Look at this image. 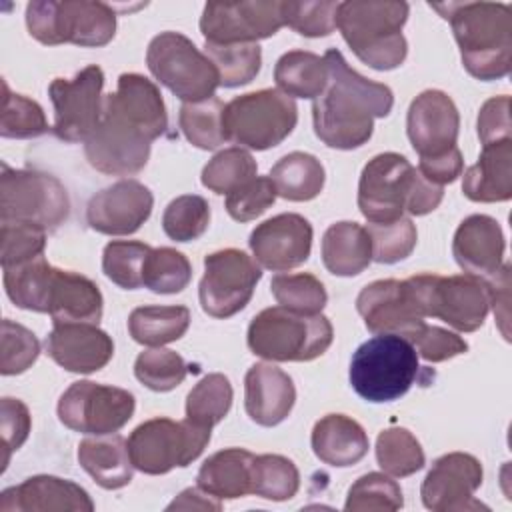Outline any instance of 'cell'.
<instances>
[{
	"mask_svg": "<svg viewBox=\"0 0 512 512\" xmlns=\"http://www.w3.org/2000/svg\"><path fill=\"white\" fill-rule=\"evenodd\" d=\"M30 428H32V420H30L28 406L18 398L4 396L0 402V432H2V448H4L2 470H6L10 454L26 442Z\"/></svg>",
	"mask_w": 512,
	"mask_h": 512,
	"instance_id": "obj_57",
	"label": "cell"
},
{
	"mask_svg": "<svg viewBox=\"0 0 512 512\" xmlns=\"http://www.w3.org/2000/svg\"><path fill=\"white\" fill-rule=\"evenodd\" d=\"M408 342L426 362H444L468 350V344L462 336L440 326H430L426 322L408 336Z\"/></svg>",
	"mask_w": 512,
	"mask_h": 512,
	"instance_id": "obj_56",
	"label": "cell"
},
{
	"mask_svg": "<svg viewBox=\"0 0 512 512\" xmlns=\"http://www.w3.org/2000/svg\"><path fill=\"white\" fill-rule=\"evenodd\" d=\"M298 122L294 98L278 88L236 96L224 104L222 126L226 140L252 150H268L288 138Z\"/></svg>",
	"mask_w": 512,
	"mask_h": 512,
	"instance_id": "obj_8",
	"label": "cell"
},
{
	"mask_svg": "<svg viewBox=\"0 0 512 512\" xmlns=\"http://www.w3.org/2000/svg\"><path fill=\"white\" fill-rule=\"evenodd\" d=\"M284 26L280 2H208L200 32L208 44H258Z\"/></svg>",
	"mask_w": 512,
	"mask_h": 512,
	"instance_id": "obj_16",
	"label": "cell"
},
{
	"mask_svg": "<svg viewBox=\"0 0 512 512\" xmlns=\"http://www.w3.org/2000/svg\"><path fill=\"white\" fill-rule=\"evenodd\" d=\"M46 354L64 370L92 374L114 356L112 338L90 322H58L46 338Z\"/></svg>",
	"mask_w": 512,
	"mask_h": 512,
	"instance_id": "obj_24",
	"label": "cell"
},
{
	"mask_svg": "<svg viewBox=\"0 0 512 512\" xmlns=\"http://www.w3.org/2000/svg\"><path fill=\"white\" fill-rule=\"evenodd\" d=\"M38 354L40 342L34 332L10 318H4L0 336V372L4 376L22 374L36 362Z\"/></svg>",
	"mask_w": 512,
	"mask_h": 512,
	"instance_id": "obj_53",
	"label": "cell"
},
{
	"mask_svg": "<svg viewBox=\"0 0 512 512\" xmlns=\"http://www.w3.org/2000/svg\"><path fill=\"white\" fill-rule=\"evenodd\" d=\"M424 316L440 318L460 332L482 328L490 306V282L472 274H416L406 278Z\"/></svg>",
	"mask_w": 512,
	"mask_h": 512,
	"instance_id": "obj_9",
	"label": "cell"
},
{
	"mask_svg": "<svg viewBox=\"0 0 512 512\" xmlns=\"http://www.w3.org/2000/svg\"><path fill=\"white\" fill-rule=\"evenodd\" d=\"M450 22L460 58L470 76L490 82L512 66V10L504 2L430 4Z\"/></svg>",
	"mask_w": 512,
	"mask_h": 512,
	"instance_id": "obj_2",
	"label": "cell"
},
{
	"mask_svg": "<svg viewBox=\"0 0 512 512\" xmlns=\"http://www.w3.org/2000/svg\"><path fill=\"white\" fill-rule=\"evenodd\" d=\"M210 224V206L198 194H184L174 198L164 214L162 228L170 240L190 242L198 240Z\"/></svg>",
	"mask_w": 512,
	"mask_h": 512,
	"instance_id": "obj_48",
	"label": "cell"
},
{
	"mask_svg": "<svg viewBox=\"0 0 512 512\" xmlns=\"http://www.w3.org/2000/svg\"><path fill=\"white\" fill-rule=\"evenodd\" d=\"M254 454L244 448H226L212 454L198 470V488L218 500L250 494Z\"/></svg>",
	"mask_w": 512,
	"mask_h": 512,
	"instance_id": "obj_33",
	"label": "cell"
},
{
	"mask_svg": "<svg viewBox=\"0 0 512 512\" xmlns=\"http://www.w3.org/2000/svg\"><path fill=\"white\" fill-rule=\"evenodd\" d=\"M504 232L496 218L472 214L460 222L452 240L456 264L472 276L492 278L502 268Z\"/></svg>",
	"mask_w": 512,
	"mask_h": 512,
	"instance_id": "obj_26",
	"label": "cell"
},
{
	"mask_svg": "<svg viewBox=\"0 0 512 512\" xmlns=\"http://www.w3.org/2000/svg\"><path fill=\"white\" fill-rule=\"evenodd\" d=\"M254 260L272 272L304 264L312 250V224L294 212L278 214L258 224L250 234Z\"/></svg>",
	"mask_w": 512,
	"mask_h": 512,
	"instance_id": "obj_20",
	"label": "cell"
},
{
	"mask_svg": "<svg viewBox=\"0 0 512 512\" xmlns=\"http://www.w3.org/2000/svg\"><path fill=\"white\" fill-rule=\"evenodd\" d=\"M356 310L374 334H396L408 340L424 324V312L406 280H376L362 288Z\"/></svg>",
	"mask_w": 512,
	"mask_h": 512,
	"instance_id": "obj_18",
	"label": "cell"
},
{
	"mask_svg": "<svg viewBox=\"0 0 512 512\" xmlns=\"http://www.w3.org/2000/svg\"><path fill=\"white\" fill-rule=\"evenodd\" d=\"M420 372L416 348L402 336L376 334L362 342L350 360L354 392L374 404L404 396Z\"/></svg>",
	"mask_w": 512,
	"mask_h": 512,
	"instance_id": "obj_6",
	"label": "cell"
},
{
	"mask_svg": "<svg viewBox=\"0 0 512 512\" xmlns=\"http://www.w3.org/2000/svg\"><path fill=\"white\" fill-rule=\"evenodd\" d=\"M484 478L482 464L466 452H448L434 460L420 496L422 504L434 512H470L488 508L474 498Z\"/></svg>",
	"mask_w": 512,
	"mask_h": 512,
	"instance_id": "obj_17",
	"label": "cell"
},
{
	"mask_svg": "<svg viewBox=\"0 0 512 512\" xmlns=\"http://www.w3.org/2000/svg\"><path fill=\"white\" fill-rule=\"evenodd\" d=\"M78 462L106 490H118L130 484L134 474L128 442L116 432L84 438L78 446Z\"/></svg>",
	"mask_w": 512,
	"mask_h": 512,
	"instance_id": "obj_30",
	"label": "cell"
},
{
	"mask_svg": "<svg viewBox=\"0 0 512 512\" xmlns=\"http://www.w3.org/2000/svg\"><path fill=\"white\" fill-rule=\"evenodd\" d=\"M368 434L346 414H326L312 428V450L318 460L334 468L358 464L368 452Z\"/></svg>",
	"mask_w": 512,
	"mask_h": 512,
	"instance_id": "obj_29",
	"label": "cell"
},
{
	"mask_svg": "<svg viewBox=\"0 0 512 512\" xmlns=\"http://www.w3.org/2000/svg\"><path fill=\"white\" fill-rule=\"evenodd\" d=\"M460 130V116L454 100L442 90L420 92L406 116V132L420 160L454 152Z\"/></svg>",
	"mask_w": 512,
	"mask_h": 512,
	"instance_id": "obj_19",
	"label": "cell"
},
{
	"mask_svg": "<svg viewBox=\"0 0 512 512\" xmlns=\"http://www.w3.org/2000/svg\"><path fill=\"white\" fill-rule=\"evenodd\" d=\"M2 252L0 262L2 268L18 266L32 258L44 254L46 248V230L26 222L6 220L2 222Z\"/></svg>",
	"mask_w": 512,
	"mask_h": 512,
	"instance_id": "obj_54",
	"label": "cell"
},
{
	"mask_svg": "<svg viewBox=\"0 0 512 512\" xmlns=\"http://www.w3.org/2000/svg\"><path fill=\"white\" fill-rule=\"evenodd\" d=\"M210 430L190 420L174 422L170 418H152L136 426L128 438V454L136 470L158 476L172 468L194 462L206 444Z\"/></svg>",
	"mask_w": 512,
	"mask_h": 512,
	"instance_id": "obj_12",
	"label": "cell"
},
{
	"mask_svg": "<svg viewBox=\"0 0 512 512\" xmlns=\"http://www.w3.org/2000/svg\"><path fill=\"white\" fill-rule=\"evenodd\" d=\"M296 402L292 378L278 366L256 362L244 378V408L252 422L276 426L288 418Z\"/></svg>",
	"mask_w": 512,
	"mask_h": 512,
	"instance_id": "obj_27",
	"label": "cell"
},
{
	"mask_svg": "<svg viewBox=\"0 0 512 512\" xmlns=\"http://www.w3.org/2000/svg\"><path fill=\"white\" fill-rule=\"evenodd\" d=\"M102 292L86 276L56 268L50 292V308L54 324L58 322H90L98 324L102 318Z\"/></svg>",
	"mask_w": 512,
	"mask_h": 512,
	"instance_id": "obj_31",
	"label": "cell"
},
{
	"mask_svg": "<svg viewBox=\"0 0 512 512\" xmlns=\"http://www.w3.org/2000/svg\"><path fill=\"white\" fill-rule=\"evenodd\" d=\"M92 512L90 494L72 480L38 474L18 486H10L0 494V512Z\"/></svg>",
	"mask_w": 512,
	"mask_h": 512,
	"instance_id": "obj_25",
	"label": "cell"
},
{
	"mask_svg": "<svg viewBox=\"0 0 512 512\" xmlns=\"http://www.w3.org/2000/svg\"><path fill=\"white\" fill-rule=\"evenodd\" d=\"M168 510H222L218 498L210 496L202 488H186L168 504Z\"/></svg>",
	"mask_w": 512,
	"mask_h": 512,
	"instance_id": "obj_59",
	"label": "cell"
},
{
	"mask_svg": "<svg viewBox=\"0 0 512 512\" xmlns=\"http://www.w3.org/2000/svg\"><path fill=\"white\" fill-rule=\"evenodd\" d=\"M404 506L402 490L396 480L380 472H368L360 476L346 496L344 508L350 512L372 510H400Z\"/></svg>",
	"mask_w": 512,
	"mask_h": 512,
	"instance_id": "obj_50",
	"label": "cell"
},
{
	"mask_svg": "<svg viewBox=\"0 0 512 512\" xmlns=\"http://www.w3.org/2000/svg\"><path fill=\"white\" fill-rule=\"evenodd\" d=\"M152 76L184 102H200L214 96L220 86L218 70L196 44L180 32H160L146 50Z\"/></svg>",
	"mask_w": 512,
	"mask_h": 512,
	"instance_id": "obj_10",
	"label": "cell"
},
{
	"mask_svg": "<svg viewBox=\"0 0 512 512\" xmlns=\"http://www.w3.org/2000/svg\"><path fill=\"white\" fill-rule=\"evenodd\" d=\"M376 460L386 474L394 478H404L422 470L426 456L420 442L410 430L402 426H392L382 430L376 438Z\"/></svg>",
	"mask_w": 512,
	"mask_h": 512,
	"instance_id": "obj_38",
	"label": "cell"
},
{
	"mask_svg": "<svg viewBox=\"0 0 512 512\" xmlns=\"http://www.w3.org/2000/svg\"><path fill=\"white\" fill-rule=\"evenodd\" d=\"M102 114L124 122L150 142L168 128V114L158 86L136 72L120 74L116 92L104 96Z\"/></svg>",
	"mask_w": 512,
	"mask_h": 512,
	"instance_id": "obj_23",
	"label": "cell"
},
{
	"mask_svg": "<svg viewBox=\"0 0 512 512\" xmlns=\"http://www.w3.org/2000/svg\"><path fill=\"white\" fill-rule=\"evenodd\" d=\"M258 172V164L252 154L240 146L224 148L214 154L202 170V184L216 194H230Z\"/></svg>",
	"mask_w": 512,
	"mask_h": 512,
	"instance_id": "obj_43",
	"label": "cell"
},
{
	"mask_svg": "<svg viewBox=\"0 0 512 512\" xmlns=\"http://www.w3.org/2000/svg\"><path fill=\"white\" fill-rule=\"evenodd\" d=\"M150 246L138 240H112L102 254V270L108 280L124 290H136L144 286L142 272L150 254Z\"/></svg>",
	"mask_w": 512,
	"mask_h": 512,
	"instance_id": "obj_46",
	"label": "cell"
},
{
	"mask_svg": "<svg viewBox=\"0 0 512 512\" xmlns=\"http://www.w3.org/2000/svg\"><path fill=\"white\" fill-rule=\"evenodd\" d=\"M300 474L296 464L280 454H260L252 460L250 494L266 500L284 502L296 496Z\"/></svg>",
	"mask_w": 512,
	"mask_h": 512,
	"instance_id": "obj_39",
	"label": "cell"
},
{
	"mask_svg": "<svg viewBox=\"0 0 512 512\" xmlns=\"http://www.w3.org/2000/svg\"><path fill=\"white\" fill-rule=\"evenodd\" d=\"M136 378L154 392H168L180 386L188 366L180 354L166 348H150L138 354L134 362Z\"/></svg>",
	"mask_w": 512,
	"mask_h": 512,
	"instance_id": "obj_49",
	"label": "cell"
},
{
	"mask_svg": "<svg viewBox=\"0 0 512 512\" xmlns=\"http://www.w3.org/2000/svg\"><path fill=\"white\" fill-rule=\"evenodd\" d=\"M372 240V260L378 264H396L408 258L416 246V226L402 216L392 222H376L366 226Z\"/></svg>",
	"mask_w": 512,
	"mask_h": 512,
	"instance_id": "obj_51",
	"label": "cell"
},
{
	"mask_svg": "<svg viewBox=\"0 0 512 512\" xmlns=\"http://www.w3.org/2000/svg\"><path fill=\"white\" fill-rule=\"evenodd\" d=\"M274 80L286 96L314 100L328 84V66L324 56L308 50H290L278 58Z\"/></svg>",
	"mask_w": 512,
	"mask_h": 512,
	"instance_id": "obj_35",
	"label": "cell"
},
{
	"mask_svg": "<svg viewBox=\"0 0 512 512\" xmlns=\"http://www.w3.org/2000/svg\"><path fill=\"white\" fill-rule=\"evenodd\" d=\"M222 112L224 104L216 96L200 102H184L178 114L180 130L192 146L200 150H214L226 142Z\"/></svg>",
	"mask_w": 512,
	"mask_h": 512,
	"instance_id": "obj_40",
	"label": "cell"
},
{
	"mask_svg": "<svg viewBox=\"0 0 512 512\" xmlns=\"http://www.w3.org/2000/svg\"><path fill=\"white\" fill-rule=\"evenodd\" d=\"M190 326L186 306H140L128 316V332L142 346L160 348L180 340Z\"/></svg>",
	"mask_w": 512,
	"mask_h": 512,
	"instance_id": "obj_37",
	"label": "cell"
},
{
	"mask_svg": "<svg viewBox=\"0 0 512 512\" xmlns=\"http://www.w3.org/2000/svg\"><path fill=\"white\" fill-rule=\"evenodd\" d=\"M26 26L30 36L46 46L98 48L114 38L116 14L104 2L32 0L26 6Z\"/></svg>",
	"mask_w": 512,
	"mask_h": 512,
	"instance_id": "obj_7",
	"label": "cell"
},
{
	"mask_svg": "<svg viewBox=\"0 0 512 512\" xmlns=\"http://www.w3.org/2000/svg\"><path fill=\"white\" fill-rule=\"evenodd\" d=\"M134 408L132 392L92 380H78L60 396L58 418L74 432L102 436L126 426Z\"/></svg>",
	"mask_w": 512,
	"mask_h": 512,
	"instance_id": "obj_13",
	"label": "cell"
},
{
	"mask_svg": "<svg viewBox=\"0 0 512 512\" xmlns=\"http://www.w3.org/2000/svg\"><path fill=\"white\" fill-rule=\"evenodd\" d=\"M444 186L426 180L402 154H376L362 168L358 182V208L362 216L376 222H392L404 216H424L438 208Z\"/></svg>",
	"mask_w": 512,
	"mask_h": 512,
	"instance_id": "obj_3",
	"label": "cell"
},
{
	"mask_svg": "<svg viewBox=\"0 0 512 512\" xmlns=\"http://www.w3.org/2000/svg\"><path fill=\"white\" fill-rule=\"evenodd\" d=\"M4 270L6 296L22 310L48 312L56 268L42 256Z\"/></svg>",
	"mask_w": 512,
	"mask_h": 512,
	"instance_id": "obj_34",
	"label": "cell"
},
{
	"mask_svg": "<svg viewBox=\"0 0 512 512\" xmlns=\"http://www.w3.org/2000/svg\"><path fill=\"white\" fill-rule=\"evenodd\" d=\"M510 130V96L502 94L486 100L478 112V136L482 146L508 140Z\"/></svg>",
	"mask_w": 512,
	"mask_h": 512,
	"instance_id": "obj_58",
	"label": "cell"
},
{
	"mask_svg": "<svg viewBox=\"0 0 512 512\" xmlns=\"http://www.w3.org/2000/svg\"><path fill=\"white\" fill-rule=\"evenodd\" d=\"M104 72L90 64L74 78H54L48 94L54 106V134L64 142H86L102 120Z\"/></svg>",
	"mask_w": 512,
	"mask_h": 512,
	"instance_id": "obj_15",
	"label": "cell"
},
{
	"mask_svg": "<svg viewBox=\"0 0 512 512\" xmlns=\"http://www.w3.org/2000/svg\"><path fill=\"white\" fill-rule=\"evenodd\" d=\"M334 338L324 314H304L272 306L256 314L248 326V348L270 362H310L322 356Z\"/></svg>",
	"mask_w": 512,
	"mask_h": 512,
	"instance_id": "obj_5",
	"label": "cell"
},
{
	"mask_svg": "<svg viewBox=\"0 0 512 512\" xmlns=\"http://www.w3.org/2000/svg\"><path fill=\"white\" fill-rule=\"evenodd\" d=\"M84 154L98 172L132 176L148 164L150 140L124 122L102 114L98 128L84 142Z\"/></svg>",
	"mask_w": 512,
	"mask_h": 512,
	"instance_id": "obj_22",
	"label": "cell"
},
{
	"mask_svg": "<svg viewBox=\"0 0 512 512\" xmlns=\"http://www.w3.org/2000/svg\"><path fill=\"white\" fill-rule=\"evenodd\" d=\"M462 192L472 202L512 198V138L482 146L478 162L464 172Z\"/></svg>",
	"mask_w": 512,
	"mask_h": 512,
	"instance_id": "obj_28",
	"label": "cell"
},
{
	"mask_svg": "<svg viewBox=\"0 0 512 512\" xmlns=\"http://www.w3.org/2000/svg\"><path fill=\"white\" fill-rule=\"evenodd\" d=\"M340 2H280L284 26L300 36L320 38L336 28V14Z\"/></svg>",
	"mask_w": 512,
	"mask_h": 512,
	"instance_id": "obj_52",
	"label": "cell"
},
{
	"mask_svg": "<svg viewBox=\"0 0 512 512\" xmlns=\"http://www.w3.org/2000/svg\"><path fill=\"white\" fill-rule=\"evenodd\" d=\"M270 290L280 306L304 314H320L328 302L324 284L308 272L278 274L272 278Z\"/></svg>",
	"mask_w": 512,
	"mask_h": 512,
	"instance_id": "obj_47",
	"label": "cell"
},
{
	"mask_svg": "<svg viewBox=\"0 0 512 512\" xmlns=\"http://www.w3.org/2000/svg\"><path fill=\"white\" fill-rule=\"evenodd\" d=\"M192 278L190 260L168 246L152 248L142 272V282L156 294H176L182 292Z\"/></svg>",
	"mask_w": 512,
	"mask_h": 512,
	"instance_id": "obj_45",
	"label": "cell"
},
{
	"mask_svg": "<svg viewBox=\"0 0 512 512\" xmlns=\"http://www.w3.org/2000/svg\"><path fill=\"white\" fill-rule=\"evenodd\" d=\"M218 70L220 86L236 88L252 82L262 66L258 44H208L204 52Z\"/></svg>",
	"mask_w": 512,
	"mask_h": 512,
	"instance_id": "obj_42",
	"label": "cell"
},
{
	"mask_svg": "<svg viewBox=\"0 0 512 512\" xmlns=\"http://www.w3.org/2000/svg\"><path fill=\"white\" fill-rule=\"evenodd\" d=\"M278 192L270 176H254L226 196V212L238 222H250L262 216L276 200Z\"/></svg>",
	"mask_w": 512,
	"mask_h": 512,
	"instance_id": "obj_55",
	"label": "cell"
},
{
	"mask_svg": "<svg viewBox=\"0 0 512 512\" xmlns=\"http://www.w3.org/2000/svg\"><path fill=\"white\" fill-rule=\"evenodd\" d=\"M48 122L42 106L22 94H14L8 82L2 80V110H0V134L2 138H38L48 132Z\"/></svg>",
	"mask_w": 512,
	"mask_h": 512,
	"instance_id": "obj_44",
	"label": "cell"
},
{
	"mask_svg": "<svg viewBox=\"0 0 512 512\" xmlns=\"http://www.w3.org/2000/svg\"><path fill=\"white\" fill-rule=\"evenodd\" d=\"M270 180L278 196L290 202H306L316 198L326 180L322 162L306 152H290L282 156L270 170Z\"/></svg>",
	"mask_w": 512,
	"mask_h": 512,
	"instance_id": "obj_36",
	"label": "cell"
},
{
	"mask_svg": "<svg viewBox=\"0 0 512 512\" xmlns=\"http://www.w3.org/2000/svg\"><path fill=\"white\" fill-rule=\"evenodd\" d=\"M232 384L224 374L204 376L186 396V420L212 430L232 406Z\"/></svg>",
	"mask_w": 512,
	"mask_h": 512,
	"instance_id": "obj_41",
	"label": "cell"
},
{
	"mask_svg": "<svg viewBox=\"0 0 512 512\" xmlns=\"http://www.w3.org/2000/svg\"><path fill=\"white\" fill-rule=\"evenodd\" d=\"M262 270L252 256L238 248H224L204 258L198 286L200 306L212 318H230L250 302Z\"/></svg>",
	"mask_w": 512,
	"mask_h": 512,
	"instance_id": "obj_14",
	"label": "cell"
},
{
	"mask_svg": "<svg viewBox=\"0 0 512 512\" xmlns=\"http://www.w3.org/2000/svg\"><path fill=\"white\" fill-rule=\"evenodd\" d=\"M406 2H340L336 28L352 52L374 70H394L408 54L402 28L408 20Z\"/></svg>",
	"mask_w": 512,
	"mask_h": 512,
	"instance_id": "obj_4",
	"label": "cell"
},
{
	"mask_svg": "<svg viewBox=\"0 0 512 512\" xmlns=\"http://www.w3.org/2000/svg\"><path fill=\"white\" fill-rule=\"evenodd\" d=\"M324 60L328 84L312 104L314 132L330 148H360L374 132V118L390 114L394 94L386 84L352 70L336 48L326 50Z\"/></svg>",
	"mask_w": 512,
	"mask_h": 512,
	"instance_id": "obj_1",
	"label": "cell"
},
{
	"mask_svg": "<svg viewBox=\"0 0 512 512\" xmlns=\"http://www.w3.org/2000/svg\"><path fill=\"white\" fill-rule=\"evenodd\" d=\"M154 196L138 180H118L96 192L86 206L92 230L108 236L134 234L152 214Z\"/></svg>",
	"mask_w": 512,
	"mask_h": 512,
	"instance_id": "obj_21",
	"label": "cell"
},
{
	"mask_svg": "<svg viewBox=\"0 0 512 512\" xmlns=\"http://www.w3.org/2000/svg\"><path fill=\"white\" fill-rule=\"evenodd\" d=\"M322 262L334 276H356L372 262V240L358 222H336L322 236Z\"/></svg>",
	"mask_w": 512,
	"mask_h": 512,
	"instance_id": "obj_32",
	"label": "cell"
},
{
	"mask_svg": "<svg viewBox=\"0 0 512 512\" xmlns=\"http://www.w3.org/2000/svg\"><path fill=\"white\" fill-rule=\"evenodd\" d=\"M70 214V198L64 184L40 170L10 168L2 162L0 220H14L56 230Z\"/></svg>",
	"mask_w": 512,
	"mask_h": 512,
	"instance_id": "obj_11",
	"label": "cell"
}]
</instances>
